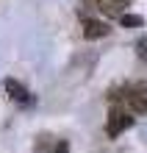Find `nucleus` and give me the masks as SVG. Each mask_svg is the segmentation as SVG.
<instances>
[{"label":"nucleus","instance_id":"8","mask_svg":"<svg viewBox=\"0 0 147 153\" xmlns=\"http://www.w3.org/2000/svg\"><path fill=\"white\" fill-rule=\"evenodd\" d=\"M50 153H69V148H67V142H56V148H53Z\"/></svg>","mask_w":147,"mask_h":153},{"label":"nucleus","instance_id":"7","mask_svg":"<svg viewBox=\"0 0 147 153\" xmlns=\"http://www.w3.org/2000/svg\"><path fill=\"white\" fill-rule=\"evenodd\" d=\"M136 56L147 64V33H144V36H139V42H136Z\"/></svg>","mask_w":147,"mask_h":153},{"label":"nucleus","instance_id":"3","mask_svg":"<svg viewBox=\"0 0 147 153\" xmlns=\"http://www.w3.org/2000/svg\"><path fill=\"white\" fill-rule=\"evenodd\" d=\"M3 86H6V92L14 97V100H20V103H31V92L25 89L17 78H6L3 81Z\"/></svg>","mask_w":147,"mask_h":153},{"label":"nucleus","instance_id":"6","mask_svg":"<svg viewBox=\"0 0 147 153\" xmlns=\"http://www.w3.org/2000/svg\"><path fill=\"white\" fill-rule=\"evenodd\" d=\"M119 22H122L125 28H142V22H144V20H142L139 14H128V11H125L122 17H119Z\"/></svg>","mask_w":147,"mask_h":153},{"label":"nucleus","instance_id":"4","mask_svg":"<svg viewBox=\"0 0 147 153\" xmlns=\"http://www.w3.org/2000/svg\"><path fill=\"white\" fill-rule=\"evenodd\" d=\"M108 31L111 28L100 20H83V36L86 39H103V36H108Z\"/></svg>","mask_w":147,"mask_h":153},{"label":"nucleus","instance_id":"5","mask_svg":"<svg viewBox=\"0 0 147 153\" xmlns=\"http://www.w3.org/2000/svg\"><path fill=\"white\" fill-rule=\"evenodd\" d=\"M97 6H100V11L106 17H122L128 0H97Z\"/></svg>","mask_w":147,"mask_h":153},{"label":"nucleus","instance_id":"2","mask_svg":"<svg viewBox=\"0 0 147 153\" xmlns=\"http://www.w3.org/2000/svg\"><path fill=\"white\" fill-rule=\"evenodd\" d=\"M122 100L128 103V111L131 114H147V84L125 86Z\"/></svg>","mask_w":147,"mask_h":153},{"label":"nucleus","instance_id":"1","mask_svg":"<svg viewBox=\"0 0 147 153\" xmlns=\"http://www.w3.org/2000/svg\"><path fill=\"white\" fill-rule=\"evenodd\" d=\"M133 125V114L128 111V109H122V106H114L111 111H108V120H106V134L111 139H117L122 131H128Z\"/></svg>","mask_w":147,"mask_h":153}]
</instances>
